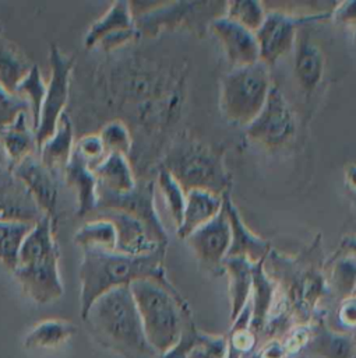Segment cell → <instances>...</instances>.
<instances>
[{
  "label": "cell",
  "mask_w": 356,
  "mask_h": 358,
  "mask_svg": "<svg viewBox=\"0 0 356 358\" xmlns=\"http://www.w3.org/2000/svg\"><path fill=\"white\" fill-rule=\"evenodd\" d=\"M92 338L121 358H158L148 343L130 285L101 295L82 319Z\"/></svg>",
  "instance_id": "1"
},
{
  "label": "cell",
  "mask_w": 356,
  "mask_h": 358,
  "mask_svg": "<svg viewBox=\"0 0 356 358\" xmlns=\"http://www.w3.org/2000/svg\"><path fill=\"white\" fill-rule=\"evenodd\" d=\"M165 248L147 255H126L117 250L82 249L78 268L80 315H87L91 305L110 289L130 285L142 278L168 281L162 266Z\"/></svg>",
  "instance_id": "2"
},
{
  "label": "cell",
  "mask_w": 356,
  "mask_h": 358,
  "mask_svg": "<svg viewBox=\"0 0 356 358\" xmlns=\"http://www.w3.org/2000/svg\"><path fill=\"white\" fill-rule=\"evenodd\" d=\"M145 337L151 347L162 354L173 347L194 324L184 298L169 281L142 278L130 284Z\"/></svg>",
  "instance_id": "3"
},
{
  "label": "cell",
  "mask_w": 356,
  "mask_h": 358,
  "mask_svg": "<svg viewBox=\"0 0 356 358\" xmlns=\"http://www.w3.org/2000/svg\"><path fill=\"white\" fill-rule=\"evenodd\" d=\"M54 222L42 217L25 236L13 274L24 294L39 305L59 299L64 287L59 270L60 249L54 241Z\"/></svg>",
  "instance_id": "4"
},
{
  "label": "cell",
  "mask_w": 356,
  "mask_h": 358,
  "mask_svg": "<svg viewBox=\"0 0 356 358\" xmlns=\"http://www.w3.org/2000/svg\"><path fill=\"white\" fill-rule=\"evenodd\" d=\"M162 169L169 172L184 193L207 190L215 194L228 192L229 176L222 158L211 147L195 140H181L166 154Z\"/></svg>",
  "instance_id": "5"
},
{
  "label": "cell",
  "mask_w": 356,
  "mask_h": 358,
  "mask_svg": "<svg viewBox=\"0 0 356 358\" xmlns=\"http://www.w3.org/2000/svg\"><path fill=\"white\" fill-rule=\"evenodd\" d=\"M269 67L262 62L232 67L221 83V110L228 122L247 127L262 109L272 87Z\"/></svg>",
  "instance_id": "6"
},
{
  "label": "cell",
  "mask_w": 356,
  "mask_h": 358,
  "mask_svg": "<svg viewBox=\"0 0 356 358\" xmlns=\"http://www.w3.org/2000/svg\"><path fill=\"white\" fill-rule=\"evenodd\" d=\"M49 66L50 77L46 84V94L39 122L35 127L38 148L54 133L67 106L74 56L66 55L56 45H52L49 50Z\"/></svg>",
  "instance_id": "7"
},
{
  "label": "cell",
  "mask_w": 356,
  "mask_h": 358,
  "mask_svg": "<svg viewBox=\"0 0 356 358\" xmlns=\"http://www.w3.org/2000/svg\"><path fill=\"white\" fill-rule=\"evenodd\" d=\"M244 129L251 141L268 150L282 148L292 141L296 134L295 115L278 87H271L262 109Z\"/></svg>",
  "instance_id": "8"
},
{
  "label": "cell",
  "mask_w": 356,
  "mask_h": 358,
  "mask_svg": "<svg viewBox=\"0 0 356 358\" xmlns=\"http://www.w3.org/2000/svg\"><path fill=\"white\" fill-rule=\"evenodd\" d=\"M327 17L329 14L293 15L285 11H267L262 24L254 32L260 49V62L269 67L293 48L302 24Z\"/></svg>",
  "instance_id": "9"
},
{
  "label": "cell",
  "mask_w": 356,
  "mask_h": 358,
  "mask_svg": "<svg viewBox=\"0 0 356 358\" xmlns=\"http://www.w3.org/2000/svg\"><path fill=\"white\" fill-rule=\"evenodd\" d=\"M96 208H112L120 210L141 220L156 241L166 245V235L154 203V183L142 182L137 183L135 187L127 193H112L98 186V206Z\"/></svg>",
  "instance_id": "10"
},
{
  "label": "cell",
  "mask_w": 356,
  "mask_h": 358,
  "mask_svg": "<svg viewBox=\"0 0 356 358\" xmlns=\"http://www.w3.org/2000/svg\"><path fill=\"white\" fill-rule=\"evenodd\" d=\"M230 225L226 211L222 210L207 224L195 229L186 241L197 259L208 270H222V263L230 246Z\"/></svg>",
  "instance_id": "11"
},
{
  "label": "cell",
  "mask_w": 356,
  "mask_h": 358,
  "mask_svg": "<svg viewBox=\"0 0 356 358\" xmlns=\"http://www.w3.org/2000/svg\"><path fill=\"white\" fill-rule=\"evenodd\" d=\"M10 169L27 186L43 214L56 224L59 204L57 175L50 172L36 154L24 158Z\"/></svg>",
  "instance_id": "12"
},
{
  "label": "cell",
  "mask_w": 356,
  "mask_h": 358,
  "mask_svg": "<svg viewBox=\"0 0 356 358\" xmlns=\"http://www.w3.org/2000/svg\"><path fill=\"white\" fill-rule=\"evenodd\" d=\"M45 217L27 186L6 165L0 166V221L35 225Z\"/></svg>",
  "instance_id": "13"
},
{
  "label": "cell",
  "mask_w": 356,
  "mask_h": 358,
  "mask_svg": "<svg viewBox=\"0 0 356 358\" xmlns=\"http://www.w3.org/2000/svg\"><path fill=\"white\" fill-rule=\"evenodd\" d=\"M89 217H102L109 220L116 229V250L126 255L152 253L165 245L159 243L148 227L131 214L112 208H96ZM85 218V220H87Z\"/></svg>",
  "instance_id": "14"
},
{
  "label": "cell",
  "mask_w": 356,
  "mask_h": 358,
  "mask_svg": "<svg viewBox=\"0 0 356 358\" xmlns=\"http://www.w3.org/2000/svg\"><path fill=\"white\" fill-rule=\"evenodd\" d=\"M209 29L219 41L228 60L233 67L247 66L260 62V49L255 34L225 15L209 22Z\"/></svg>",
  "instance_id": "15"
},
{
  "label": "cell",
  "mask_w": 356,
  "mask_h": 358,
  "mask_svg": "<svg viewBox=\"0 0 356 358\" xmlns=\"http://www.w3.org/2000/svg\"><path fill=\"white\" fill-rule=\"evenodd\" d=\"M223 208L226 211L229 225H230V246L226 257H242L249 260L253 264H257L264 260L269 246L268 243L254 235L242 221L236 207L230 200V194L225 192L222 194Z\"/></svg>",
  "instance_id": "16"
},
{
  "label": "cell",
  "mask_w": 356,
  "mask_h": 358,
  "mask_svg": "<svg viewBox=\"0 0 356 358\" xmlns=\"http://www.w3.org/2000/svg\"><path fill=\"white\" fill-rule=\"evenodd\" d=\"M63 173L66 182L77 193V217L87 218L98 206V180L92 165L74 150Z\"/></svg>",
  "instance_id": "17"
},
{
  "label": "cell",
  "mask_w": 356,
  "mask_h": 358,
  "mask_svg": "<svg viewBox=\"0 0 356 358\" xmlns=\"http://www.w3.org/2000/svg\"><path fill=\"white\" fill-rule=\"evenodd\" d=\"M295 76L306 94L317 90L324 74V56L317 43L299 31L293 45Z\"/></svg>",
  "instance_id": "18"
},
{
  "label": "cell",
  "mask_w": 356,
  "mask_h": 358,
  "mask_svg": "<svg viewBox=\"0 0 356 358\" xmlns=\"http://www.w3.org/2000/svg\"><path fill=\"white\" fill-rule=\"evenodd\" d=\"M223 206L221 194H215L207 190H190L186 193V203L183 217L176 228L180 239H187L195 229L212 220Z\"/></svg>",
  "instance_id": "19"
},
{
  "label": "cell",
  "mask_w": 356,
  "mask_h": 358,
  "mask_svg": "<svg viewBox=\"0 0 356 358\" xmlns=\"http://www.w3.org/2000/svg\"><path fill=\"white\" fill-rule=\"evenodd\" d=\"M74 152V127L71 117L64 112L54 133L39 147V159L54 175L64 172Z\"/></svg>",
  "instance_id": "20"
},
{
  "label": "cell",
  "mask_w": 356,
  "mask_h": 358,
  "mask_svg": "<svg viewBox=\"0 0 356 358\" xmlns=\"http://www.w3.org/2000/svg\"><path fill=\"white\" fill-rule=\"evenodd\" d=\"M0 144L7 157L8 168L39 152L35 130L28 123V113H21L11 124L0 130Z\"/></svg>",
  "instance_id": "21"
},
{
  "label": "cell",
  "mask_w": 356,
  "mask_h": 358,
  "mask_svg": "<svg viewBox=\"0 0 356 358\" xmlns=\"http://www.w3.org/2000/svg\"><path fill=\"white\" fill-rule=\"evenodd\" d=\"M98 186L112 193H127L137 185L127 155L107 152L105 158L92 166Z\"/></svg>",
  "instance_id": "22"
},
{
  "label": "cell",
  "mask_w": 356,
  "mask_h": 358,
  "mask_svg": "<svg viewBox=\"0 0 356 358\" xmlns=\"http://www.w3.org/2000/svg\"><path fill=\"white\" fill-rule=\"evenodd\" d=\"M311 338L306 348L309 352L320 358H353V334L328 329L322 320L311 324Z\"/></svg>",
  "instance_id": "23"
},
{
  "label": "cell",
  "mask_w": 356,
  "mask_h": 358,
  "mask_svg": "<svg viewBox=\"0 0 356 358\" xmlns=\"http://www.w3.org/2000/svg\"><path fill=\"white\" fill-rule=\"evenodd\" d=\"M253 263L242 257H226L222 270L228 274V289L230 299V320H233L247 305L253 287Z\"/></svg>",
  "instance_id": "24"
},
{
  "label": "cell",
  "mask_w": 356,
  "mask_h": 358,
  "mask_svg": "<svg viewBox=\"0 0 356 358\" xmlns=\"http://www.w3.org/2000/svg\"><path fill=\"white\" fill-rule=\"evenodd\" d=\"M134 28V17L131 13L130 3L114 1L87 31L84 36V46L94 49L98 43L113 34Z\"/></svg>",
  "instance_id": "25"
},
{
  "label": "cell",
  "mask_w": 356,
  "mask_h": 358,
  "mask_svg": "<svg viewBox=\"0 0 356 358\" xmlns=\"http://www.w3.org/2000/svg\"><path fill=\"white\" fill-rule=\"evenodd\" d=\"M276 296L274 282L265 275L262 270V262L253 266V287L250 295V306H251V330L258 336L262 333L267 317L271 312Z\"/></svg>",
  "instance_id": "26"
},
{
  "label": "cell",
  "mask_w": 356,
  "mask_h": 358,
  "mask_svg": "<svg viewBox=\"0 0 356 358\" xmlns=\"http://www.w3.org/2000/svg\"><path fill=\"white\" fill-rule=\"evenodd\" d=\"M75 326L61 319H46L34 326L24 337L22 345L34 348H56L66 343L74 333Z\"/></svg>",
  "instance_id": "27"
},
{
  "label": "cell",
  "mask_w": 356,
  "mask_h": 358,
  "mask_svg": "<svg viewBox=\"0 0 356 358\" xmlns=\"http://www.w3.org/2000/svg\"><path fill=\"white\" fill-rule=\"evenodd\" d=\"M116 242L114 225L102 217L87 218L74 234V243L81 249L116 250Z\"/></svg>",
  "instance_id": "28"
},
{
  "label": "cell",
  "mask_w": 356,
  "mask_h": 358,
  "mask_svg": "<svg viewBox=\"0 0 356 358\" xmlns=\"http://www.w3.org/2000/svg\"><path fill=\"white\" fill-rule=\"evenodd\" d=\"M32 64L14 45L0 39V85L15 94L18 84L29 73Z\"/></svg>",
  "instance_id": "29"
},
{
  "label": "cell",
  "mask_w": 356,
  "mask_h": 358,
  "mask_svg": "<svg viewBox=\"0 0 356 358\" xmlns=\"http://www.w3.org/2000/svg\"><path fill=\"white\" fill-rule=\"evenodd\" d=\"M32 227L24 222L0 221V263L11 273L17 267L21 245Z\"/></svg>",
  "instance_id": "30"
},
{
  "label": "cell",
  "mask_w": 356,
  "mask_h": 358,
  "mask_svg": "<svg viewBox=\"0 0 356 358\" xmlns=\"http://www.w3.org/2000/svg\"><path fill=\"white\" fill-rule=\"evenodd\" d=\"M15 94L24 96L29 102L32 127L35 130L39 122V116H40V110H42V105L46 94V84L43 81V77L38 64H32L29 73L18 84Z\"/></svg>",
  "instance_id": "31"
},
{
  "label": "cell",
  "mask_w": 356,
  "mask_h": 358,
  "mask_svg": "<svg viewBox=\"0 0 356 358\" xmlns=\"http://www.w3.org/2000/svg\"><path fill=\"white\" fill-rule=\"evenodd\" d=\"M267 10L262 3L258 1H229L225 3L223 15L239 25L255 32L265 18Z\"/></svg>",
  "instance_id": "32"
},
{
  "label": "cell",
  "mask_w": 356,
  "mask_h": 358,
  "mask_svg": "<svg viewBox=\"0 0 356 358\" xmlns=\"http://www.w3.org/2000/svg\"><path fill=\"white\" fill-rule=\"evenodd\" d=\"M106 152H119L127 155L133 145V138L128 127L123 120L114 119L106 122L98 131Z\"/></svg>",
  "instance_id": "33"
},
{
  "label": "cell",
  "mask_w": 356,
  "mask_h": 358,
  "mask_svg": "<svg viewBox=\"0 0 356 358\" xmlns=\"http://www.w3.org/2000/svg\"><path fill=\"white\" fill-rule=\"evenodd\" d=\"M158 185L159 189L163 194L165 203L169 208V213L172 215V220L176 225L179 227L181 217H183V210H184V203H186V193L180 187V185L172 178L169 172L165 169H159L158 172Z\"/></svg>",
  "instance_id": "34"
},
{
  "label": "cell",
  "mask_w": 356,
  "mask_h": 358,
  "mask_svg": "<svg viewBox=\"0 0 356 358\" xmlns=\"http://www.w3.org/2000/svg\"><path fill=\"white\" fill-rule=\"evenodd\" d=\"M331 287L342 298L353 294L356 287V257L339 260L331 274Z\"/></svg>",
  "instance_id": "35"
},
{
  "label": "cell",
  "mask_w": 356,
  "mask_h": 358,
  "mask_svg": "<svg viewBox=\"0 0 356 358\" xmlns=\"http://www.w3.org/2000/svg\"><path fill=\"white\" fill-rule=\"evenodd\" d=\"M226 351V337L198 331L194 344L188 350L187 358H225Z\"/></svg>",
  "instance_id": "36"
},
{
  "label": "cell",
  "mask_w": 356,
  "mask_h": 358,
  "mask_svg": "<svg viewBox=\"0 0 356 358\" xmlns=\"http://www.w3.org/2000/svg\"><path fill=\"white\" fill-rule=\"evenodd\" d=\"M21 113H31L29 102L24 96L11 94L0 85V130L11 124Z\"/></svg>",
  "instance_id": "37"
},
{
  "label": "cell",
  "mask_w": 356,
  "mask_h": 358,
  "mask_svg": "<svg viewBox=\"0 0 356 358\" xmlns=\"http://www.w3.org/2000/svg\"><path fill=\"white\" fill-rule=\"evenodd\" d=\"M311 331L313 327L310 323H299L286 330L281 340L289 358L296 357L299 352L307 348L311 338Z\"/></svg>",
  "instance_id": "38"
},
{
  "label": "cell",
  "mask_w": 356,
  "mask_h": 358,
  "mask_svg": "<svg viewBox=\"0 0 356 358\" xmlns=\"http://www.w3.org/2000/svg\"><path fill=\"white\" fill-rule=\"evenodd\" d=\"M74 150L87 161L89 162L92 166L96 165L98 162H101L105 155L107 154L106 150H105V145L99 137L98 133H87V134H82L75 145H74Z\"/></svg>",
  "instance_id": "39"
},
{
  "label": "cell",
  "mask_w": 356,
  "mask_h": 358,
  "mask_svg": "<svg viewBox=\"0 0 356 358\" xmlns=\"http://www.w3.org/2000/svg\"><path fill=\"white\" fill-rule=\"evenodd\" d=\"M336 319L341 326V331L355 334L356 333V295H349L341 299L336 310Z\"/></svg>",
  "instance_id": "40"
},
{
  "label": "cell",
  "mask_w": 356,
  "mask_h": 358,
  "mask_svg": "<svg viewBox=\"0 0 356 358\" xmlns=\"http://www.w3.org/2000/svg\"><path fill=\"white\" fill-rule=\"evenodd\" d=\"M198 331H200V330H197L195 324L188 326V327L184 330V333L181 334L180 340H179L173 347H170L168 351L159 354L158 358H187L188 350H190L191 345L194 344Z\"/></svg>",
  "instance_id": "41"
},
{
  "label": "cell",
  "mask_w": 356,
  "mask_h": 358,
  "mask_svg": "<svg viewBox=\"0 0 356 358\" xmlns=\"http://www.w3.org/2000/svg\"><path fill=\"white\" fill-rule=\"evenodd\" d=\"M257 358H289L279 337L268 338L257 351Z\"/></svg>",
  "instance_id": "42"
},
{
  "label": "cell",
  "mask_w": 356,
  "mask_h": 358,
  "mask_svg": "<svg viewBox=\"0 0 356 358\" xmlns=\"http://www.w3.org/2000/svg\"><path fill=\"white\" fill-rule=\"evenodd\" d=\"M332 17L342 24L356 25V1L336 3L332 10Z\"/></svg>",
  "instance_id": "43"
},
{
  "label": "cell",
  "mask_w": 356,
  "mask_h": 358,
  "mask_svg": "<svg viewBox=\"0 0 356 358\" xmlns=\"http://www.w3.org/2000/svg\"><path fill=\"white\" fill-rule=\"evenodd\" d=\"M346 245H348V248H349L350 250H353V252L356 253V238H349V239L346 241Z\"/></svg>",
  "instance_id": "44"
},
{
  "label": "cell",
  "mask_w": 356,
  "mask_h": 358,
  "mask_svg": "<svg viewBox=\"0 0 356 358\" xmlns=\"http://www.w3.org/2000/svg\"><path fill=\"white\" fill-rule=\"evenodd\" d=\"M353 337H355V355H353V358H356V333L353 334Z\"/></svg>",
  "instance_id": "45"
},
{
  "label": "cell",
  "mask_w": 356,
  "mask_h": 358,
  "mask_svg": "<svg viewBox=\"0 0 356 358\" xmlns=\"http://www.w3.org/2000/svg\"><path fill=\"white\" fill-rule=\"evenodd\" d=\"M352 295H356V287H355V289H353V294Z\"/></svg>",
  "instance_id": "46"
},
{
  "label": "cell",
  "mask_w": 356,
  "mask_h": 358,
  "mask_svg": "<svg viewBox=\"0 0 356 358\" xmlns=\"http://www.w3.org/2000/svg\"><path fill=\"white\" fill-rule=\"evenodd\" d=\"M0 39H1V25H0Z\"/></svg>",
  "instance_id": "47"
},
{
  "label": "cell",
  "mask_w": 356,
  "mask_h": 358,
  "mask_svg": "<svg viewBox=\"0 0 356 358\" xmlns=\"http://www.w3.org/2000/svg\"><path fill=\"white\" fill-rule=\"evenodd\" d=\"M0 166H1V162H0Z\"/></svg>",
  "instance_id": "48"
},
{
  "label": "cell",
  "mask_w": 356,
  "mask_h": 358,
  "mask_svg": "<svg viewBox=\"0 0 356 358\" xmlns=\"http://www.w3.org/2000/svg\"><path fill=\"white\" fill-rule=\"evenodd\" d=\"M293 358H296V357H293Z\"/></svg>",
  "instance_id": "49"
}]
</instances>
